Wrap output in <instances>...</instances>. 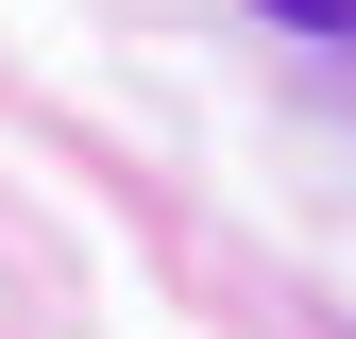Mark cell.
Instances as JSON below:
<instances>
[{
  "label": "cell",
  "instance_id": "6da1fadb",
  "mask_svg": "<svg viewBox=\"0 0 356 339\" xmlns=\"http://www.w3.org/2000/svg\"><path fill=\"white\" fill-rule=\"evenodd\" d=\"M254 17H289V34H356V0H254Z\"/></svg>",
  "mask_w": 356,
  "mask_h": 339
}]
</instances>
